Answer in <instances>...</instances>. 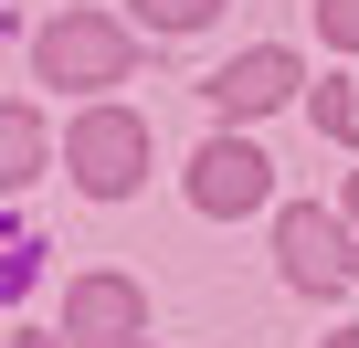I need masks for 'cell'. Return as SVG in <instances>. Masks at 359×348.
Returning <instances> with one entry per match:
<instances>
[{
  "label": "cell",
  "instance_id": "4fadbf2b",
  "mask_svg": "<svg viewBox=\"0 0 359 348\" xmlns=\"http://www.w3.org/2000/svg\"><path fill=\"white\" fill-rule=\"evenodd\" d=\"M327 348H359V327H348V337H327Z\"/></svg>",
  "mask_w": 359,
  "mask_h": 348
},
{
  "label": "cell",
  "instance_id": "3957f363",
  "mask_svg": "<svg viewBox=\"0 0 359 348\" xmlns=\"http://www.w3.org/2000/svg\"><path fill=\"white\" fill-rule=\"evenodd\" d=\"M275 253H285V274H296L306 295H338V285L359 274V253H348V232H338L327 211H306V201H296V211L275 222Z\"/></svg>",
  "mask_w": 359,
  "mask_h": 348
},
{
  "label": "cell",
  "instance_id": "8fae6325",
  "mask_svg": "<svg viewBox=\"0 0 359 348\" xmlns=\"http://www.w3.org/2000/svg\"><path fill=\"white\" fill-rule=\"evenodd\" d=\"M11 348H74V337H11Z\"/></svg>",
  "mask_w": 359,
  "mask_h": 348
},
{
  "label": "cell",
  "instance_id": "52a82bcc",
  "mask_svg": "<svg viewBox=\"0 0 359 348\" xmlns=\"http://www.w3.org/2000/svg\"><path fill=\"white\" fill-rule=\"evenodd\" d=\"M0 169H11V180H32V169H43V116H0Z\"/></svg>",
  "mask_w": 359,
  "mask_h": 348
},
{
  "label": "cell",
  "instance_id": "7c38bea8",
  "mask_svg": "<svg viewBox=\"0 0 359 348\" xmlns=\"http://www.w3.org/2000/svg\"><path fill=\"white\" fill-rule=\"evenodd\" d=\"M348 222H359V169H348Z\"/></svg>",
  "mask_w": 359,
  "mask_h": 348
},
{
  "label": "cell",
  "instance_id": "ba28073f",
  "mask_svg": "<svg viewBox=\"0 0 359 348\" xmlns=\"http://www.w3.org/2000/svg\"><path fill=\"white\" fill-rule=\"evenodd\" d=\"M137 11H148V22H158V32H201V22H212V11H222V0H137Z\"/></svg>",
  "mask_w": 359,
  "mask_h": 348
},
{
  "label": "cell",
  "instance_id": "5b68a950",
  "mask_svg": "<svg viewBox=\"0 0 359 348\" xmlns=\"http://www.w3.org/2000/svg\"><path fill=\"white\" fill-rule=\"evenodd\" d=\"M137 316H148V306H137L127 274H85V285L64 295V337H74V348H137Z\"/></svg>",
  "mask_w": 359,
  "mask_h": 348
},
{
  "label": "cell",
  "instance_id": "277c9868",
  "mask_svg": "<svg viewBox=\"0 0 359 348\" xmlns=\"http://www.w3.org/2000/svg\"><path fill=\"white\" fill-rule=\"evenodd\" d=\"M191 201H201L212 222L254 211V201H264V148H254V137H212V148L191 158Z\"/></svg>",
  "mask_w": 359,
  "mask_h": 348
},
{
  "label": "cell",
  "instance_id": "6da1fadb",
  "mask_svg": "<svg viewBox=\"0 0 359 348\" xmlns=\"http://www.w3.org/2000/svg\"><path fill=\"white\" fill-rule=\"evenodd\" d=\"M74 180H85L95 201H127V190L148 180V127H137L127 106H85V116H74Z\"/></svg>",
  "mask_w": 359,
  "mask_h": 348
},
{
  "label": "cell",
  "instance_id": "8992f818",
  "mask_svg": "<svg viewBox=\"0 0 359 348\" xmlns=\"http://www.w3.org/2000/svg\"><path fill=\"white\" fill-rule=\"evenodd\" d=\"M296 85H306V74L264 43V53H243V64H222V74H212V106H222V116H275Z\"/></svg>",
  "mask_w": 359,
  "mask_h": 348
},
{
  "label": "cell",
  "instance_id": "9c48e42d",
  "mask_svg": "<svg viewBox=\"0 0 359 348\" xmlns=\"http://www.w3.org/2000/svg\"><path fill=\"white\" fill-rule=\"evenodd\" d=\"M317 22H327L338 53H359V0H317Z\"/></svg>",
  "mask_w": 359,
  "mask_h": 348
},
{
  "label": "cell",
  "instance_id": "7a4b0ae2",
  "mask_svg": "<svg viewBox=\"0 0 359 348\" xmlns=\"http://www.w3.org/2000/svg\"><path fill=\"white\" fill-rule=\"evenodd\" d=\"M127 74V32L116 22H95V11H74V22H53L43 32V85H116Z\"/></svg>",
  "mask_w": 359,
  "mask_h": 348
},
{
  "label": "cell",
  "instance_id": "30bf717a",
  "mask_svg": "<svg viewBox=\"0 0 359 348\" xmlns=\"http://www.w3.org/2000/svg\"><path fill=\"white\" fill-rule=\"evenodd\" d=\"M317 127H327V137H348V127H359V106H348V85H317Z\"/></svg>",
  "mask_w": 359,
  "mask_h": 348
}]
</instances>
